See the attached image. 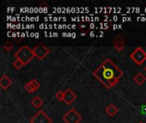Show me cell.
<instances>
[{
  "mask_svg": "<svg viewBox=\"0 0 146 123\" xmlns=\"http://www.w3.org/2000/svg\"><path fill=\"white\" fill-rule=\"evenodd\" d=\"M77 98V95L71 90V89H67L64 91V98L63 102L67 105H71Z\"/></svg>",
  "mask_w": 146,
  "mask_h": 123,
  "instance_id": "7",
  "label": "cell"
},
{
  "mask_svg": "<svg viewBox=\"0 0 146 123\" xmlns=\"http://www.w3.org/2000/svg\"><path fill=\"white\" fill-rule=\"evenodd\" d=\"M12 84L11 80L7 76V75H3L0 78V86L3 90H7Z\"/></svg>",
  "mask_w": 146,
  "mask_h": 123,
  "instance_id": "9",
  "label": "cell"
},
{
  "mask_svg": "<svg viewBox=\"0 0 146 123\" xmlns=\"http://www.w3.org/2000/svg\"><path fill=\"white\" fill-rule=\"evenodd\" d=\"M34 57L35 56L33 52V49H30L27 45H23L15 53V59H19L24 65L28 64Z\"/></svg>",
  "mask_w": 146,
  "mask_h": 123,
  "instance_id": "2",
  "label": "cell"
},
{
  "mask_svg": "<svg viewBox=\"0 0 146 123\" xmlns=\"http://www.w3.org/2000/svg\"><path fill=\"white\" fill-rule=\"evenodd\" d=\"M28 84L30 85V86L32 87V89L33 90V92H36V91H38V89L40 87V84H39V82L37 80H30L29 82H28Z\"/></svg>",
  "mask_w": 146,
  "mask_h": 123,
  "instance_id": "13",
  "label": "cell"
},
{
  "mask_svg": "<svg viewBox=\"0 0 146 123\" xmlns=\"http://www.w3.org/2000/svg\"><path fill=\"white\" fill-rule=\"evenodd\" d=\"M139 123H145V122H139Z\"/></svg>",
  "mask_w": 146,
  "mask_h": 123,
  "instance_id": "18",
  "label": "cell"
},
{
  "mask_svg": "<svg viewBox=\"0 0 146 123\" xmlns=\"http://www.w3.org/2000/svg\"><path fill=\"white\" fill-rule=\"evenodd\" d=\"M56 98L58 100V101H62L63 102V98H64V92H62V91H59V92H56Z\"/></svg>",
  "mask_w": 146,
  "mask_h": 123,
  "instance_id": "15",
  "label": "cell"
},
{
  "mask_svg": "<svg viewBox=\"0 0 146 123\" xmlns=\"http://www.w3.org/2000/svg\"><path fill=\"white\" fill-rule=\"evenodd\" d=\"M3 47L7 51H11V50H12V48H13V45H12V43H11L10 41H6V42L4 43V45H3Z\"/></svg>",
  "mask_w": 146,
  "mask_h": 123,
  "instance_id": "16",
  "label": "cell"
},
{
  "mask_svg": "<svg viewBox=\"0 0 146 123\" xmlns=\"http://www.w3.org/2000/svg\"><path fill=\"white\" fill-rule=\"evenodd\" d=\"M130 58L137 65H141L146 61V51L142 47L139 46L131 53Z\"/></svg>",
  "mask_w": 146,
  "mask_h": 123,
  "instance_id": "3",
  "label": "cell"
},
{
  "mask_svg": "<svg viewBox=\"0 0 146 123\" xmlns=\"http://www.w3.org/2000/svg\"><path fill=\"white\" fill-rule=\"evenodd\" d=\"M30 123H52V119L44 110H39L30 119Z\"/></svg>",
  "mask_w": 146,
  "mask_h": 123,
  "instance_id": "5",
  "label": "cell"
},
{
  "mask_svg": "<svg viewBox=\"0 0 146 123\" xmlns=\"http://www.w3.org/2000/svg\"><path fill=\"white\" fill-rule=\"evenodd\" d=\"M44 104V101H43V99H41L39 97H35L33 100H32V104L34 106V108H36V109H38L39 107H41L42 106V104Z\"/></svg>",
  "mask_w": 146,
  "mask_h": 123,
  "instance_id": "12",
  "label": "cell"
},
{
  "mask_svg": "<svg viewBox=\"0 0 146 123\" xmlns=\"http://www.w3.org/2000/svg\"><path fill=\"white\" fill-rule=\"evenodd\" d=\"M145 71H146V66H145Z\"/></svg>",
  "mask_w": 146,
  "mask_h": 123,
  "instance_id": "19",
  "label": "cell"
},
{
  "mask_svg": "<svg viewBox=\"0 0 146 123\" xmlns=\"http://www.w3.org/2000/svg\"><path fill=\"white\" fill-rule=\"evenodd\" d=\"M62 120L66 123H80L82 120V116L74 109H70L62 116Z\"/></svg>",
  "mask_w": 146,
  "mask_h": 123,
  "instance_id": "4",
  "label": "cell"
},
{
  "mask_svg": "<svg viewBox=\"0 0 146 123\" xmlns=\"http://www.w3.org/2000/svg\"><path fill=\"white\" fill-rule=\"evenodd\" d=\"M25 89H26V91L27 92H29V93H32V92H33V90L32 89V87L30 86V85L28 84V82L25 85Z\"/></svg>",
  "mask_w": 146,
  "mask_h": 123,
  "instance_id": "17",
  "label": "cell"
},
{
  "mask_svg": "<svg viewBox=\"0 0 146 123\" xmlns=\"http://www.w3.org/2000/svg\"><path fill=\"white\" fill-rule=\"evenodd\" d=\"M113 44H114V47H115V51L120 52V51L124 50L125 45H126V41H125V39L122 36L118 35L117 37H115L114 39Z\"/></svg>",
  "mask_w": 146,
  "mask_h": 123,
  "instance_id": "8",
  "label": "cell"
},
{
  "mask_svg": "<svg viewBox=\"0 0 146 123\" xmlns=\"http://www.w3.org/2000/svg\"><path fill=\"white\" fill-rule=\"evenodd\" d=\"M92 74L106 89L115 86L123 76V72L110 59L104 60Z\"/></svg>",
  "mask_w": 146,
  "mask_h": 123,
  "instance_id": "1",
  "label": "cell"
},
{
  "mask_svg": "<svg viewBox=\"0 0 146 123\" xmlns=\"http://www.w3.org/2000/svg\"><path fill=\"white\" fill-rule=\"evenodd\" d=\"M13 66H14V68H15V69H17V70H19V69H21L23 66H25L19 59H15L14 62H13Z\"/></svg>",
  "mask_w": 146,
  "mask_h": 123,
  "instance_id": "14",
  "label": "cell"
},
{
  "mask_svg": "<svg viewBox=\"0 0 146 123\" xmlns=\"http://www.w3.org/2000/svg\"><path fill=\"white\" fill-rule=\"evenodd\" d=\"M105 111H106V113H107L110 116H115V115L118 113L119 110H118V108H117L116 106H115L113 104H110V105L106 108Z\"/></svg>",
  "mask_w": 146,
  "mask_h": 123,
  "instance_id": "11",
  "label": "cell"
},
{
  "mask_svg": "<svg viewBox=\"0 0 146 123\" xmlns=\"http://www.w3.org/2000/svg\"><path fill=\"white\" fill-rule=\"evenodd\" d=\"M133 80H134V82H135L137 85L141 86V85H143V84L145 82L146 76L143 74V73L139 72V73H138V74L133 77Z\"/></svg>",
  "mask_w": 146,
  "mask_h": 123,
  "instance_id": "10",
  "label": "cell"
},
{
  "mask_svg": "<svg viewBox=\"0 0 146 123\" xmlns=\"http://www.w3.org/2000/svg\"><path fill=\"white\" fill-rule=\"evenodd\" d=\"M33 52L38 60H43L49 55L50 50L44 45H38L33 49Z\"/></svg>",
  "mask_w": 146,
  "mask_h": 123,
  "instance_id": "6",
  "label": "cell"
}]
</instances>
